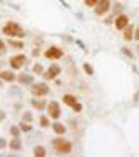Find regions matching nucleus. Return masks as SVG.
Here are the masks:
<instances>
[{"label": "nucleus", "mask_w": 139, "mask_h": 157, "mask_svg": "<svg viewBox=\"0 0 139 157\" xmlns=\"http://www.w3.org/2000/svg\"><path fill=\"white\" fill-rule=\"evenodd\" d=\"M134 40H137V42H139V26L136 28V31H134Z\"/></svg>", "instance_id": "29"}, {"label": "nucleus", "mask_w": 139, "mask_h": 157, "mask_svg": "<svg viewBox=\"0 0 139 157\" xmlns=\"http://www.w3.org/2000/svg\"><path fill=\"white\" fill-rule=\"evenodd\" d=\"M0 79L5 83H13V81H16V75L10 70H5V71H0Z\"/></svg>", "instance_id": "10"}, {"label": "nucleus", "mask_w": 139, "mask_h": 157, "mask_svg": "<svg viewBox=\"0 0 139 157\" xmlns=\"http://www.w3.org/2000/svg\"><path fill=\"white\" fill-rule=\"evenodd\" d=\"M39 125L42 126V128H47V126H50V120H49L47 117H44V115H42V117L39 118Z\"/></svg>", "instance_id": "20"}, {"label": "nucleus", "mask_w": 139, "mask_h": 157, "mask_svg": "<svg viewBox=\"0 0 139 157\" xmlns=\"http://www.w3.org/2000/svg\"><path fill=\"white\" fill-rule=\"evenodd\" d=\"M24 62H26V57L23 54L15 55V57H11V59H10V67L13 70H20L23 65H24Z\"/></svg>", "instance_id": "8"}, {"label": "nucleus", "mask_w": 139, "mask_h": 157, "mask_svg": "<svg viewBox=\"0 0 139 157\" xmlns=\"http://www.w3.org/2000/svg\"><path fill=\"white\" fill-rule=\"evenodd\" d=\"M60 71H62V68H60L58 65H55V63H54V65H50L47 71H44L42 75H44V78H45V79H55V78L60 75Z\"/></svg>", "instance_id": "7"}, {"label": "nucleus", "mask_w": 139, "mask_h": 157, "mask_svg": "<svg viewBox=\"0 0 139 157\" xmlns=\"http://www.w3.org/2000/svg\"><path fill=\"white\" fill-rule=\"evenodd\" d=\"M128 25H130V20L126 15H118L117 18H115V28H117L118 31H123Z\"/></svg>", "instance_id": "9"}, {"label": "nucleus", "mask_w": 139, "mask_h": 157, "mask_svg": "<svg viewBox=\"0 0 139 157\" xmlns=\"http://www.w3.org/2000/svg\"><path fill=\"white\" fill-rule=\"evenodd\" d=\"M44 57L49 59V60H58V59L63 57V50L60 47H57V45H52V47H49L44 52Z\"/></svg>", "instance_id": "4"}, {"label": "nucleus", "mask_w": 139, "mask_h": 157, "mask_svg": "<svg viewBox=\"0 0 139 157\" xmlns=\"http://www.w3.org/2000/svg\"><path fill=\"white\" fill-rule=\"evenodd\" d=\"M63 102H65L68 107H73L78 101H76V97H74V96H71V94H65V96H63Z\"/></svg>", "instance_id": "15"}, {"label": "nucleus", "mask_w": 139, "mask_h": 157, "mask_svg": "<svg viewBox=\"0 0 139 157\" xmlns=\"http://www.w3.org/2000/svg\"><path fill=\"white\" fill-rule=\"evenodd\" d=\"M5 118H7V113H5L3 110H0V121H2V120H5Z\"/></svg>", "instance_id": "30"}, {"label": "nucleus", "mask_w": 139, "mask_h": 157, "mask_svg": "<svg viewBox=\"0 0 139 157\" xmlns=\"http://www.w3.org/2000/svg\"><path fill=\"white\" fill-rule=\"evenodd\" d=\"M52 146H54V149L60 154H68V152H71V149H73V144L70 143L68 139H63V138H55L54 141H52Z\"/></svg>", "instance_id": "2"}, {"label": "nucleus", "mask_w": 139, "mask_h": 157, "mask_svg": "<svg viewBox=\"0 0 139 157\" xmlns=\"http://www.w3.org/2000/svg\"><path fill=\"white\" fill-rule=\"evenodd\" d=\"M7 52V45H5V40L0 39V55H3Z\"/></svg>", "instance_id": "25"}, {"label": "nucleus", "mask_w": 139, "mask_h": 157, "mask_svg": "<svg viewBox=\"0 0 139 157\" xmlns=\"http://www.w3.org/2000/svg\"><path fill=\"white\" fill-rule=\"evenodd\" d=\"M10 133H11V136H13V138H20V133H21L20 125H11L10 126Z\"/></svg>", "instance_id": "17"}, {"label": "nucleus", "mask_w": 139, "mask_h": 157, "mask_svg": "<svg viewBox=\"0 0 139 157\" xmlns=\"http://www.w3.org/2000/svg\"><path fill=\"white\" fill-rule=\"evenodd\" d=\"M50 92V88L45 83H36L31 86V94L34 97H44Z\"/></svg>", "instance_id": "3"}, {"label": "nucleus", "mask_w": 139, "mask_h": 157, "mask_svg": "<svg viewBox=\"0 0 139 157\" xmlns=\"http://www.w3.org/2000/svg\"><path fill=\"white\" fill-rule=\"evenodd\" d=\"M3 34H7V36L10 37H24V31H23V28L18 25V23H15V21H8V23H5V26H3Z\"/></svg>", "instance_id": "1"}, {"label": "nucleus", "mask_w": 139, "mask_h": 157, "mask_svg": "<svg viewBox=\"0 0 139 157\" xmlns=\"http://www.w3.org/2000/svg\"><path fill=\"white\" fill-rule=\"evenodd\" d=\"M83 68H84V71L89 75V76H92V75H94V70H92V67L89 65V63H84L83 65Z\"/></svg>", "instance_id": "21"}, {"label": "nucleus", "mask_w": 139, "mask_h": 157, "mask_svg": "<svg viewBox=\"0 0 139 157\" xmlns=\"http://www.w3.org/2000/svg\"><path fill=\"white\" fill-rule=\"evenodd\" d=\"M11 45H13V47H23V42H16V40H11Z\"/></svg>", "instance_id": "28"}, {"label": "nucleus", "mask_w": 139, "mask_h": 157, "mask_svg": "<svg viewBox=\"0 0 139 157\" xmlns=\"http://www.w3.org/2000/svg\"><path fill=\"white\" fill-rule=\"evenodd\" d=\"M97 2H99V0H84L86 7H91V8H94L96 5H97Z\"/></svg>", "instance_id": "24"}, {"label": "nucleus", "mask_w": 139, "mask_h": 157, "mask_svg": "<svg viewBox=\"0 0 139 157\" xmlns=\"http://www.w3.org/2000/svg\"><path fill=\"white\" fill-rule=\"evenodd\" d=\"M31 105H34L37 110H44L45 107H47V102H45L44 99H40V97H34L31 101Z\"/></svg>", "instance_id": "12"}, {"label": "nucleus", "mask_w": 139, "mask_h": 157, "mask_svg": "<svg viewBox=\"0 0 139 157\" xmlns=\"http://www.w3.org/2000/svg\"><path fill=\"white\" fill-rule=\"evenodd\" d=\"M45 154H47V151H45L44 146H36L34 147V155L36 157H44Z\"/></svg>", "instance_id": "18"}, {"label": "nucleus", "mask_w": 139, "mask_h": 157, "mask_svg": "<svg viewBox=\"0 0 139 157\" xmlns=\"http://www.w3.org/2000/svg\"><path fill=\"white\" fill-rule=\"evenodd\" d=\"M108 10H110V0H99V2H97V5L94 7L96 15H99V16L105 15Z\"/></svg>", "instance_id": "6"}, {"label": "nucleus", "mask_w": 139, "mask_h": 157, "mask_svg": "<svg viewBox=\"0 0 139 157\" xmlns=\"http://www.w3.org/2000/svg\"><path fill=\"white\" fill-rule=\"evenodd\" d=\"M23 121H29V123H31V121H32V113L31 112H24V113H23Z\"/></svg>", "instance_id": "22"}, {"label": "nucleus", "mask_w": 139, "mask_h": 157, "mask_svg": "<svg viewBox=\"0 0 139 157\" xmlns=\"http://www.w3.org/2000/svg\"><path fill=\"white\" fill-rule=\"evenodd\" d=\"M121 50H123V52H125V54L128 55V57H133V54H131V52H130L128 49H121Z\"/></svg>", "instance_id": "31"}, {"label": "nucleus", "mask_w": 139, "mask_h": 157, "mask_svg": "<svg viewBox=\"0 0 139 157\" xmlns=\"http://www.w3.org/2000/svg\"><path fill=\"white\" fill-rule=\"evenodd\" d=\"M16 79H18L20 83H23V84H32L34 76H32V75H29V73H21V75L16 76Z\"/></svg>", "instance_id": "11"}, {"label": "nucleus", "mask_w": 139, "mask_h": 157, "mask_svg": "<svg viewBox=\"0 0 139 157\" xmlns=\"http://www.w3.org/2000/svg\"><path fill=\"white\" fill-rule=\"evenodd\" d=\"M52 130H54L57 135H65L66 133V128H65V125L63 123H60V121H54V123H52Z\"/></svg>", "instance_id": "13"}, {"label": "nucleus", "mask_w": 139, "mask_h": 157, "mask_svg": "<svg viewBox=\"0 0 139 157\" xmlns=\"http://www.w3.org/2000/svg\"><path fill=\"white\" fill-rule=\"evenodd\" d=\"M47 112H49V117L50 118H54L57 120L62 115V110H60V105H58V102L57 101H52L47 104Z\"/></svg>", "instance_id": "5"}, {"label": "nucleus", "mask_w": 139, "mask_h": 157, "mask_svg": "<svg viewBox=\"0 0 139 157\" xmlns=\"http://www.w3.org/2000/svg\"><path fill=\"white\" fill-rule=\"evenodd\" d=\"M123 37H125V40H133L134 39V28L133 26H126L125 29H123Z\"/></svg>", "instance_id": "14"}, {"label": "nucleus", "mask_w": 139, "mask_h": 157, "mask_svg": "<svg viewBox=\"0 0 139 157\" xmlns=\"http://www.w3.org/2000/svg\"><path fill=\"white\" fill-rule=\"evenodd\" d=\"M71 109H73V110H74V112H76V113H79L81 110H83V105H81L79 102H76V104H74V105H73Z\"/></svg>", "instance_id": "26"}, {"label": "nucleus", "mask_w": 139, "mask_h": 157, "mask_svg": "<svg viewBox=\"0 0 139 157\" xmlns=\"http://www.w3.org/2000/svg\"><path fill=\"white\" fill-rule=\"evenodd\" d=\"M7 146H8L7 139H5V138H0V149H5Z\"/></svg>", "instance_id": "27"}, {"label": "nucleus", "mask_w": 139, "mask_h": 157, "mask_svg": "<svg viewBox=\"0 0 139 157\" xmlns=\"http://www.w3.org/2000/svg\"><path fill=\"white\" fill-rule=\"evenodd\" d=\"M20 128H21V131H24V133L32 131V125L29 123V121H21V123H20Z\"/></svg>", "instance_id": "19"}, {"label": "nucleus", "mask_w": 139, "mask_h": 157, "mask_svg": "<svg viewBox=\"0 0 139 157\" xmlns=\"http://www.w3.org/2000/svg\"><path fill=\"white\" fill-rule=\"evenodd\" d=\"M8 147H10L11 151H20V149H21L20 138H13V139H11V143H8Z\"/></svg>", "instance_id": "16"}, {"label": "nucleus", "mask_w": 139, "mask_h": 157, "mask_svg": "<svg viewBox=\"0 0 139 157\" xmlns=\"http://www.w3.org/2000/svg\"><path fill=\"white\" fill-rule=\"evenodd\" d=\"M34 73H37V75H42L44 73V70H42V65H40V63H36V65H34Z\"/></svg>", "instance_id": "23"}]
</instances>
